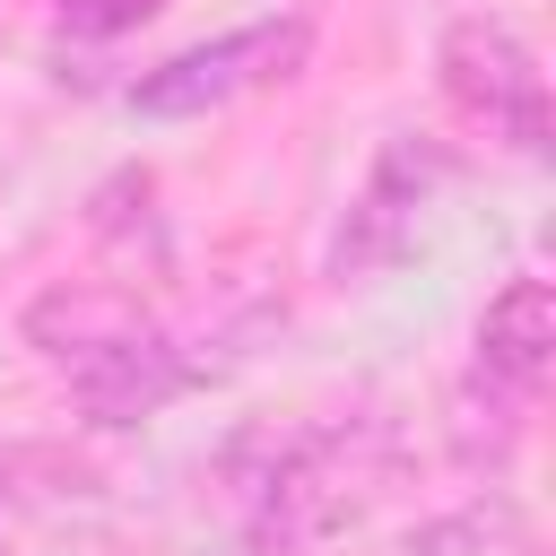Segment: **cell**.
I'll return each mask as SVG.
<instances>
[{
  "label": "cell",
  "instance_id": "obj_4",
  "mask_svg": "<svg viewBox=\"0 0 556 556\" xmlns=\"http://www.w3.org/2000/svg\"><path fill=\"white\" fill-rule=\"evenodd\" d=\"M443 182H452V156H443L434 139H417V130L382 139V156H374V174H365V191H356V208H348V226H339V243H330V269H339V278H365V269L408 261L417 208H426Z\"/></svg>",
  "mask_w": 556,
  "mask_h": 556
},
{
  "label": "cell",
  "instance_id": "obj_7",
  "mask_svg": "<svg viewBox=\"0 0 556 556\" xmlns=\"http://www.w3.org/2000/svg\"><path fill=\"white\" fill-rule=\"evenodd\" d=\"M556 365V287L547 278H513L486 295L478 313V374L513 382V391H539Z\"/></svg>",
  "mask_w": 556,
  "mask_h": 556
},
{
  "label": "cell",
  "instance_id": "obj_1",
  "mask_svg": "<svg viewBox=\"0 0 556 556\" xmlns=\"http://www.w3.org/2000/svg\"><path fill=\"white\" fill-rule=\"evenodd\" d=\"M391 478V426L382 417H330V426H287L278 469L261 504L235 521L243 556H304L313 539L348 530Z\"/></svg>",
  "mask_w": 556,
  "mask_h": 556
},
{
  "label": "cell",
  "instance_id": "obj_3",
  "mask_svg": "<svg viewBox=\"0 0 556 556\" xmlns=\"http://www.w3.org/2000/svg\"><path fill=\"white\" fill-rule=\"evenodd\" d=\"M304 52H313V17H295V9H287V17H252V26L217 35V43H191V52L156 61V70H139L130 113H148V122L217 113V104H235V96H252V87L295 78Z\"/></svg>",
  "mask_w": 556,
  "mask_h": 556
},
{
  "label": "cell",
  "instance_id": "obj_5",
  "mask_svg": "<svg viewBox=\"0 0 556 556\" xmlns=\"http://www.w3.org/2000/svg\"><path fill=\"white\" fill-rule=\"evenodd\" d=\"M200 382H208V365L182 356L165 330H139V339H122V348L70 365V400H78L87 426H148L156 408H174V400L200 391Z\"/></svg>",
  "mask_w": 556,
  "mask_h": 556
},
{
  "label": "cell",
  "instance_id": "obj_13",
  "mask_svg": "<svg viewBox=\"0 0 556 556\" xmlns=\"http://www.w3.org/2000/svg\"><path fill=\"white\" fill-rule=\"evenodd\" d=\"M0 556H9V547H0Z\"/></svg>",
  "mask_w": 556,
  "mask_h": 556
},
{
  "label": "cell",
  "instance_id": "obj_2",
  "mask_svg": "<svg viewBox=\"0 0 556 556\" xmlns=\"http://www.w3.org/2000/svg\"><path fill=\"white\" fill-rule=\"evenodd\" d=\"M434 78L478 130H495L521 156H547V78H539V52L521 43L513 17H495V9L452 17L434 43Z\"/></svg>",
  "mask_w": 556,
  "mask_h": 556
},
{
  "label": "cell",
  "instance_id": "obj_12",
  "mask_svg": "<svg viewBox=\"0 0 556 556\" xmlns=\"http://www.w3.org/2000/svg\"><path fill=\"white\" fill-rule=\"evenodd\" d=\"M165 0H52V26L61 35H87V43H104V35H130V26H148Z\"/></svg>",
  "mask_w": 556,
  "mask_h": 556
},
{
  "label": "cell",
  "instance_id": "obj_10",
  "mask_svg": "<svg viewBox=\"0 0 556 556\" xmlns=\"http://www.w3.org/2000/svg\"><path fill=\"white\" fill-rule=\"evenodd\" d=\"M0 495L78 504V495H96V469H87L70 443H17V434H0Z\"/></svg>",
  "mask_w": 556,
  "mask_h": 556
},
{
  "label": "cell",
  "instance_id": "obj_9",
  "mask_svg": "<svg viewBox=\"0 0 556 556\" xmlns=\"http://www.w3.org/2000/svg\"><path fill=\"white\" fill-rule=\"evenodd\" d=\"M400 556H521V513H513L504 495L460 504V513H443V521H417Z\"/></svg>",
  "mask_w": 556,
  "mask_h": 556
},
{
  "label": "cell",
  "instance_id": "obj_11",
  "mask_svg": "<svg viewBox=\"0 0 556 556\" xmlns=\"http://www.w3.org/2000/svg\"><path fill=\"white\" fill-rule=\"evenodd\" d=\"M148 200H156V174H148V165H122L113 182H96L87 235H96V243H122V252H130V235L156 243V208H148Z\"/></svg>",
  "mask_w": 556,
  "mask_h": 556
},
{
  "label": "cell",
  "instance_id": "obj_6",
  "mask_svg": "<svg viewBox=\"0 0 556 556\" xmlns=\"http://www.w3.org/2000/svg\"><path fill=\"white\" fill-rule=\"evenodd\" d=\"M26 348L43 356V365H87V356H104V348H122V339H139V330H156L148 321V304H139V287H122V278H61V287H43L35 304H26Z\"/></svg>",
  "mask_w": 556,
  "mask_h": 556
},
{
  "label": "cell",
  "instance_id": "obj_8",
  "mask_svg": "<svg viewBox=\"0 0 556 556\" xmlns=\"http://www.w3.org/2000/svg\"><path fill=\"white\" fill-rule=\"evenodd\" d=\"M443 434H452L460 469H504V460H513V443H521V391H513V382H495V374H469V382L452 391Z\"/></svg>",
  "mask_w": 556,
  "mask_h": 556
}]
</instances>
